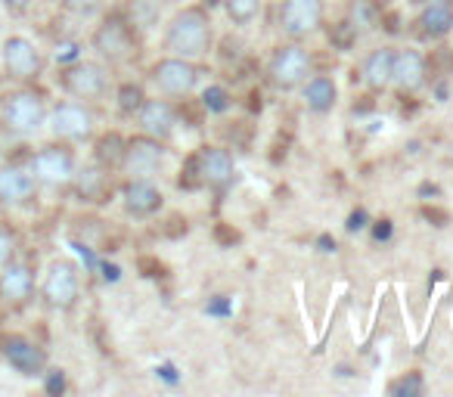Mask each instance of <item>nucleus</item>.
<instances>
[{
    "label": "nucleus",
    "mask_w": 453,
    "mask_h": 397,
    "mask_svg": "<svg viewBox=\"0 0 453 397\" xmlns=\"http://www.w3.org/2000/svg\"><path fill=\"white\" fill-rule=\"evenodd\" d=\"M143 103H146V93H143L140 84H121L118 88V109L125 115H134Z\"/></svg>",
    "instance_id": "nucleus-28"
},
{
    "label": "nucleus",
    "mask_w": 453,
    "mask_h": 397,
    "mask_svg": "<svg viewBox=\"0 0 453 397\" xmlns=\"http://www.w3.org/2000/svg\"><path fill=\"white\" fill-rule=\"evenodd\" d=\"M426 81H428V66L419 50H400V53H394L391 84H398L404 93H416Z\"/></svg>",
    "instance_id": "nucleus-15"
},
{
    "label": "nucleus",
    "mask_w": 453,
    "mask_h": 397,
    "mask_svg": "<svg viewBox=\"0 0 453 397\" xmlns=\"http://www.w3.org/2000/svg\"><path fill=\"white\" fill-rule=\"evenodd\" d=\"M99 270H103V279L106 283H118L121 279V270L115 264H99Z\"/></svg>",
    "instance_id": "nucleus-39"
},
{
    "label": "nucleus",
    "mask_w": 453,
    "mask_h": 397,
    "mask_svg": "<svg viewBox=\"0 0 453 397\" xmlns=\"http://www.w3.org/2000/svg\"><path fill=\"white\" fill-rule=\"evenodd\" d=\"M137 270H140L146 279H162L165 277V264L159 261V258H153V255H143L140 261H137Z\"/></svg>",
    "instance_id": "nucleus-31"
},
{
    "label": "nucleus",
    "mask_w": 453,
    "mask_h": 397,
    "mask_svg": "<svg viewBox=\"0 0 453 397\" xmlns=\"http://www.w3.org/2000/svg\"><path fill=\"white\" fill-rule=\"evenodd\" d=\"M13 251H16V245H13V236L6 233L4 227H0V270H4V267L13 261Z\"/></svg>",
    "instance_id": "nucleus-35"
},
{
    "label": "nucleus",
    "mask_w": 453,
    "mask_h": 397,
    "mask_svg": "<svg viewBox=\"0 0 453 397\" xmlns=\"http://www.w3.org/2000/svg\"><path fill=\"white\" fill-rule=\"evenodd\" d=\"M416 25H419L422 38H428V41H438V38H444V34H450L453 32V4H428L426 10L419 13Z\"/></svg>",
    "instance_id": "nucleus-21"
},
{
    "label": "nucleus",
    "mask_w": 453,
    "mask_h": 397,
    "mask_svg": "<svg viewBox=\"0 0 453 397\" xmlns=\"http://www.w3.org/2000/svg\"><path fill=\"white\" fill-rule=\"evenodd\" d=\"M391 69H394V50H388V47L372 50L363 62V81L372 90H385L391 84Z\"/></svg>",
    "instance_id": "nucleus-22"
},
{
    "label": "nucleus",
    "mask_w": 453,
    "mask_h": 397,
    "mask_svg": "<svg viewBox=\"0 0 453 397\" xmlns=\"http://www.w3.org/2000/svg\"><path fill=\"white\" fill-rule=\"evenodd\" d=\"M224 4L236 25H249L258 16V10H261V0H224Z\"/></svg>",
    "instance_id": "nucleus-27"
},
{
    "label": "nucleus",
    "mask_w": 453,
    "mask_h": 397,
    "mask_svg": "<svg viewBox=\"0 0 453 397\" xmlns=\"http://www.w3.org/2000/svg\"><path fill=\"white\" fill-rule=\"evenodd\" d=\"M165 47L174 56L183 60H196L205 56L211 47V19L202 6H186L174 19H171L168 32H165Z\"/></svg>",
    "instance_id": "nucleus-1"
},
{
    "label": "nucleus",
    "mask_w": 453,
    "mask_h": 397,
    "mask_svg": "<svg viewBox=\"0 0 453 397\" xmlns=\"http://www.w3.org/2000/svg\"><path fill=\"white\" fill-rule=\"evenodd\" d=\"M38 193V177L32 168H19V165H6L0 168V202L4 205H25Z\"/></svg>",
    "instance_id": "nucleus-14"
},
{
    "label": "nucleus",
    "mask_w": 453,
    "mask_h": 397,
    "mask_svg": "<svg viewBox=\"0 0 453 397\" xmlns=\"http://www.w3.org/2000/svg\"><path fill=\"white\" fill-rule=\"evenodd\" d=\"M177 186H181V190H199V186H205L202 165H199V153H193V155L183 158V168H181V177H177Z\"/></svg>",
    "instance_id": "nucleus-25"
},
{
    "label": "nucleus",
    "mask_w": 453,
    "mask_h": 397,
    "mask_svg": "<svg viewBox=\"0 0 453 397\" xmlns=\"http://www.w3.org/2000/svg\"><path fill=\"white\" fill-rule=\"evenodd\" d=\"M428 4H450V0H428Z\"/></svg>",
    "instance_id": "nucleus-47"
},
{
    "label": "nucleus",
    "mask_w": 453,
    "mask_h": 397,
    "mask_svg": "<svg viewBox=\"0 0 453 397\" xmlns=\"http://www.w3.org/2000/svg\"><path fill=\"white\" fill-rule=\"evenodd\" d=\"M165 158V149L162 143L155 140V137H134V140L125 143V155H121V168H125V174L131 177H149L159 171Z\"/></svg>",
    "instance_id": "nucleus-9"
},
{
    "label": "nucleus",
    "mask_w": 453,
    "mask_h": 397,
    "mask_svg": "<svg viewBox=\"0 0 453 397\" xmlns=\"http://www.w3.org/2000/svg\"><path fill=\"white\" fill-rule=\"evenodd\" d=\"M199 165H202V180L214 190H224L233 180V158L221 146H202L199 149Z\"/></svg>",
    "instance_id": "nucleus-19"
},
{
    "label": "nucleus",
    "mask_w": 453,
    "mask_h": 397,
    "mask_svg": "<svg viewBox=\"0 0 453 397\" xmlns=\"http://www.w3.org/2000/svg\"><path fill=\"white\" fill-rule=\"evenodd\" d=\"M335 97H339V88H335V81L326 75H317L305 84V103H307V109H314V112H329L335 106Z\"/></svg>",
    "instance_id": "nucleus-23"
},
{
    "label": "nucleus",
    "mask_w": 453,
    "mask_h": 397,
    "mask_svg": "<svg viewBox=\"0 0 453 397\" xmlns=\"http://www.w3.org/2000/svg\"><path fill=\"white\" fill-rule=\"evenodd\" d=\"M366 223H370V214H366V208H354V211L348 214V223H344V227H348V233H361Z\"/></svg>",
    "instance_id": "nucleus-36"
},
{
    "label": "nucleus",
    "mask_w": 453,
    "mask_h": 397,
    "mask_svg": "<svg viewBox=\"0 0 453 397\" xmlns=\"http://www.w3.org/2000/svg\"><path fill=\"white\" fill-rule=\"evenodd\" d=\"M75 171H78L75 155L66 146H44L32 155V174L38 177V183H50V186L71 183Z\"/></svg>",
    "instance_id": "nucleus-5"
},
{
    "label": "nucleus",
    "mask_w": 453,
    "mask_h": 397,
    "mask_svg": "<svg viewBox=\"0 0 453 397\" xmlns=\"http://www.w3.org/2000/svg\"><path fill=\"white\" fill-rule=\"evenodd\" d=\"M422 218L428 223H435V227H447L450 211H444V208H438V205H422Z\"/></svg>",
    "instance_id": "nucleus-34"
},
{
    "label": "nucleus",
    "mask_w": 453,
    "mask_h": 397,
    "mask_svg": "<svg viewBox=\"0 0 453 397\" xmlns=\"http://www.w3.org/2000/svg\"><path fill=\"white\" fill-rule=\"evenodd\" d=\"M4 125L6 131L28 137L34 134L41 125H44V103H41L38 93H10L4 103Z\"/></svg>",
    "instance_id": "nucleus-4"
},
{
    "label": "nucleus",
    "mask_w": 453,
    "mask_h": 397,
    "mask_svg": "<svg viewBox=\"0 0 453 397\" xmlns=\"http://www.w3.org/2000/svg\"><path fill=\"white\" fill-rule=\"evenodd\" d=\"M230 93L224 90V88H218V84H211V88H205V93H202V109H208V112H227L230 109Z\"/></svg>",
    "instance_id": "nucleus-29"
},
{
    "label": "nucleus",
    "mask_w": 453,
    "mask_h": 397,
    "mask_svg": "<svg viewBox=\"0 0 453 397\" xmlns=\"http://www.w3.org/2000/svg\"><path fill=\"white\" fill-rule=\"evenodd\" d=\"M78 267L71 261H53L47 267V277H44V286H41V295L50 307H60L66 310L78 301Z\"/></svg>",
    "instance_id": "nucleus-6"
},
{
    "label": "nucleus",
    "mask_w": 453,
    "mask_h": 397,
    "mask_svg": "<svg viewBox=\"0 0 453 397\" xmlns=\"http://www.w3.org/2000/svg\"><path fill=\"white\" fill-rule=\"evenodd\" d=\"M44 388H47V394L60 397L62 391H66V372H62V370H50L47 379H44Z\"/></svg>",
    "instance_id": "nucleus-33"
},
{
    "label": "nucleus",
    "mask_w": 453,
    "mask_h": 397,
    "mask_svg": "<svg viewBox=\"0 0 453 397\" xmlns=\"http://www.w3.org/2000/svg\"><path fill=\"white\" fill-rule=\"evenodd\" d=\"M60 81H62V88L78 99H97L109 88V75H106V69L97 66V62H71V66L62 69Z\"/></svg>",
    "instance_id": "nucleus-8"
},
{
    "label": "nucleus",
    "mask_w": 453,
    "mask_h": 397,
    "mask_svg": "<svg viewBox=\"0 0 453 397\" xmlns=\"http://www.w3.org/2000/svg\"><path fill=\"white\" fill-rule=\"evenodd\" d=\"M137 118H140L143 134L155 137V140H168L177 125V112L168 99H146V103L137 109Z\"/></svg>",
    "instance_id": "nucleus-17"
},
{
    "label": "nucleus",
    "mask_w": 453,
    "mask_h": 397,
    "mask_svg": "<svg viewBox=\"0 0 453 397\" xmlns=\"http://www.w3.org/2000/svg\"><path fill=\"white\" fill-rule=\"evenodd\" d=\"M159 375H162V379H168V382H177V375H174V370H171V366H162Z\"/></svg>",
    "instance_id": "nucleus-45"
},
{
    "label": "nucleus",
    "mask_w": 453,
    "mask_h": 397,
    "mask_svg": "<svg viewBox=\"0 0 453 397\" xmlns=\"http://www.w3.org/2000/svg\"><path fill=\"white\" fill-rule=\"evenodd\" d=\"M0 295L10 305H25L34 295V273L25 264H6L0 273Z\"/></svg>",
    "instance_id": "nucleus-18"
},
{
    "label": "nucleus",
    "mask_w": 453,
    "mask_h": 397,
    "mask_svg": "<svg viewBox=\"0 0 453 397\" xmlns=\"http://www.w3.org/2000/svg\"><path fill=\"white\" fill-rule=\"evenodd\" d=\"M0 354L6 357V363L22 375H38L47 366V354L34 342H28L22 335H6L0 338Z\"/></svg>",
    "instance_id": "nucleus-11"
},
{
    "label": "nucleus",
    "mask_w": 453,
    "mask_h": 397,
    "mask_svg": "<svg viewBox=\"0 0 453 397\" xmlns=\"http://www.w3.org/2000/svg\"><path fill=\"white\" fill-rule=\"evenodd\" d=\"M329 41H333V47L339 50H351L357 41V25L354 22H335L329 28Z\"/></svg>",
    "instance_id": "nucleus-30"
},
{
    "label": "nucleus",
    "mask_w": 453,
    "mask_h": 397,
    "mask_svg": "<svg viewBox=\"0 0 453 397\" xmlns=\"http://www.w3.org/2000/svg\"><path fill=\"white\" fill-rule=\"evenodd\" d=\"M279 22H283V32L292 38L314 32L323 22V0H283Z\"/></svg>",
    "instance_id": "nucleus-12"
},
{
    "label": "nucleus",
    "mask_w": 453,
    "mask_h": 397,
    "mask_svg": "<svg viewBox=\"0 0 453 397\" xmlns=\"http://www.w3.org/2000/svg\"><path fill=\"white\" fill-rule=\"evenodd\" d=\"M50 131L60 137V140H69V143L88 140L93 134V115H90V109H84L81 103H60L50 112Z\"/></svg>",
    "instance_id": "nucleus-10"
},
{
    "label": "nucleus",
    "mask_w": 453,
    "mask_h": 397,
    "mask_svg": "<svg viewBox=\"0 0 453 397\" xmlns=\"http://www.w3.org/2000/svg\"><path fill=\"white\" fill-rule=\"evenodd\" d=\"M78 60V44H60L56 47V62H75Z\"/></svg>",
    "instance_id": "nucleus-38"
},
{
    "label": "nucleus",
    "mask_w": 453,
    "mask_h": 397,
    "mask_svg": "<svg viewBox=\"0 0 453 397\" xmlns=\"http://www.w3.org/2000/svg\"><path fill=\"white\" fill-rule=\"evenodd\" d=\"M419 193H422V196H438V186H431V183H422V186H419Z\"/></svg>",
    "instance_id": "nucleus-46"
},
{
    "label": "nucleus",
    "mask_w": 453,
    "mask_h": 397,
    "mask_svg": "<svg viewBox=\"0 0 453 397\" xmlns=\"http://www.w3.org/2000/svg\"><path fill=\"white\" fill-rule=\"evenodd\" d=\"M93 47H97V53L103 56V60L127 62L137 53V38H134L131 25L121 16H109L97 28V34H93Z\"/></svg>",
    "instance_id": "nucleus-3"
},
{
    "label": "nucleus",
    "mask_w": 453,
    "mask_h": 397,
    "mask_svg": "<svg viewBox=\"0 0 453 397\" xmlns=\"http://www.w3.org/2000/svg\"><path fill=\"white\" fill-rule=\"evenodd\" d=\"M422 388H426V382H422L419 372H404L400 379H394L391 385H388V394L391 397H419Z\"/></svg>",
    "instance_id": "nucleus-26"
},
{
    "label": "nucleus",
    "mask_w": 453,
    "mask_h": 397,
    "mask_svg": "<svg viewBox=\"0 0 453 397\" xmlns=\"http://www.w3.org/2000/svg\"><path fill=\"white\" fill-rule=\"evenodd\" d=\"M121 199H125L127 214L134 218H149L162 208V193L155 183H149V177H131L121 190Z\"/></svg>",
    "instance_id": "nucleus-16"
},
{
    "label": "nucleus",
    "mask_w": 453,
    "mask_h": 397,
    "mask_svg": "<svg viewBox=\"0 0 453 397\" xmlns=\"http://www.w3.org/2000/svg\"><path fill=\"white\" fill-rule=\"evenodd\" d=\"M382 22H385V28H388V32H391V34H398V13H385V16H382Z\"/></svg>",
    "instance_id": "nucleus-42"
},
{
    "label": "nucleus",
    "mask_w": 453,
    "mask_h": 397,
    "mask_svg": "<svg viewBox=\"0 0 453 397\" xmlns=\"http://www.w3.org/2000/svg\"><path fill=\"white\" fill-rule=\"evenodd\" d=\"M391 233H394L391 218H382V221L372 223V239H376V242H388V239H391Z\"/></svg>",
    "instance_id": "nucleus-37"
},
{
    "label": "nucleus",
    "mask_w": 453,
    "mask_h": 397,
    "mask_svg": "<svg viewBox=\"0 0 453 397\" xmlns=\"http://www.w3.org/2000/svg\"><path fill=\"white\" fill-rule=\"evenodd\" d=\"M125 137L121 134H115V131H109V134H103L97 140V165H103L106 171L109 168H115V165H121V155H125Z\"/></svg>",
    "instance_id": "nucleus-24"
},
{
    "label": "nucleus",
    "mask_w": 453,
    "mask_h": 397,
    "mask_svg": "<svg viewBox=\"0 0 453 397\" xmlns=\"http://www.w3.org/2000/svg\"><path fill=\"white\" fill-rule=\"evenodd\" d=\"M75 190L78 196H81L84 202H106V196H109V174H106L103 165H88V168L75 171Z\"/></svg>",
    "instance_id": "nucleus-20"
},
{
    "label": "nucleus",
    "mask_w": 453,
    "mask_h": 397,
    "mask_svg": "<svg viewBox=\"0 0 453 397\" xmlns=\"http://www.w3.org/2000/svg\"><path fill=\"white\" fill-rule=\"evenodd\" d=\"M208 314H230V301L221 295V298H214L211 305H208Z\"/></svg>",
    "instance_id": "nucleus-40"
},
{
    "label": "nucleus",
    "mask_w": 453,
    "mask_h": 397,
    "mask_svg": "<svg viewBox=\"0 0 453 397\" xmlns=\"http://www.w3.org/2000/svg\"><path fill=\"white\" fill-rule=\"evenodd\" d=\"M239 239H242V236H239V230H236V227H230V223H214V242H218V245L233 249Z\"/></svg>",
    "instance_id": "nucleus-32"
},
{
    "label": "nucleus",
    "mask_w": 453,
    "mask_h": 397,
    "mask_svg": "<svg viewBox=\"0 0 453 397\" xmlns=\"http://www.w3.org/2000/svg\"><path fill=\"white\" fill-rule=\"evenodd\" d=\"M4 66L10 71V78H16V81H32L41 71V53L34 50L32 41L10 38L4 44Z\"/></svg>",
    "instance_id": "nucleus-13"
},
{
    "label": "nucleus",
    "mask_w": 453,
    "mask_h": 397,
    "mask_svg": "<svg viewBox=\"0 0 453 397\" xmlns=\"http://www.w3.org/2000/svg\"><path fill=\"white\" fill-rule=\"evenodd\" d=\"M4 6L6 10H13V13H22V10L32 6V0H4Z\"/></svg>",
    "instance_id": "nucleus-41"
},
{
    "label": "nucleus",
    "mask_w": 453,
    "mask_h": 397,
    "mask_svg": "<svg viewBox=\"0 0 453 397\" xmlns=\"http://www.w3.org/2000/svg\"><path fill=\"white\" fill-rule=\"evenodd\" d=\"M153 81L165 97H186L199 81V69L183 56H168V60L155 62Z\"/></svg>",
    "instance_id": "nucleus-7"
},
{
    "label": "nucleus",
    "mask_w": 453,
    "mask_h": 397,
    "mask_svg": "<svg viewBox=\"0 0 453 397\" xmlns=\"http://www.w3.org/2000/svg\"><path fill=\"white\" fill-rule=\"evenodd\" d=\"M307 69H311V56H307V50L301 44H283V47H277V53L270 56L267 75H270L273 88L292 90L307 78Z\"/></svg>",
    "instance_id": "nucleus-2"
},
{
    "label": "nucleus",
    "mask_w": 453,
    "mask_h": 397,
    "mask_svg": "<svg viewBox=\"0 0 453 397\" xmlns=\"http://www.w3.org/2000/svg\"><path fill=\"white\" fill-rule=\"evenodd\" d=\"M97 4H99V0H69L71 10H93Z\"/></svg>",
    "instance_id": "nucleus-43"
},
{
    "label": "nucleus",
    "mask_w": 453,
    "mask_h": 397,
    "mask_svg": "<svg viewBox=\"0 0 453 397\" xmlns=\"http://www.w3.org/2000/svg\"><path fill=\"white\" fill-rule=\"evenodd\" d=\"M317 245H320V251H335V239L329 233H323L320 239H317Z\"/></svg>",
    "instance_id": "nucleus-44"
}]
</instances>
